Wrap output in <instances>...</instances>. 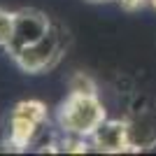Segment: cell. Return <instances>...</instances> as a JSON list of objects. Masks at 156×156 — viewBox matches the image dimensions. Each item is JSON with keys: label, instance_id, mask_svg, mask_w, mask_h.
Listing matches in <instances>:
<instances>
[{"label": "cell", "instance_id": "7a4b0ae2", "mask_svg": "<svg viewBox=\"0 0 156 156\" xmlns=\"http://www.w3.org/2000/svg\"><path fill=\"white\" fill-rule=\"evenodd\" d=\"M47 121V107L40 100H21L9 114V142L14 149H23Z\"/></svg>", "mask_w": 156, "mask_h": 156}, {"label": "cell", "instance_id": "30bf717a", "mask_svg": "<svg viewBox=\"0 0 156 156\" xmlns=\"http://www.w3.org/2000/svg\"><path fill=\"white\" fill-rule=\"evenodd\" d=\"M89 2H110V0H89Z\"/></svg>", "mask_w": 156, "mask_h": 156}, {"label": "cell", "instance_id": "3957f363", "mask_svg": "<svg viewBox=\"0 0 156 156\" xmlns=\"http://www.w3.org/2000/svg\"><path fill=\"white\" fill-rule=\"evenodd\" d=\"M51 19L47 16L44 12L40 9H33V7H23L19 12H14V33L9 44L5 47L9 56H16L19 51H23L26 47L35 44L40 37H44L49 28H51Z\"/></svg>", "mask_w": 156, "mask_h": 156}, {"label": "cell", "instance_id": "8992f818", "mask_svg": "<svg viewBox=\"0 0 156 156\" xmlns=\"http://www.w3.org/2000/svg\"><path fill=\"white\" fill-rule=\"evenodd\" d=\"M128 140H130L133 151L156 147V112L154 110H144L128 121Z\"/></svg>", "mask_w": 156, "mask_h": 156}, {"label": "cell", "instance_id": "277c9868", "mask_svg": "<svg viewBox=\"0 0 156 156\" xmlns=\"http://www.w3.org/2000/svg\"><path fill=\"white\" fill-rule=\"evenodd\" d=\"M61 49H63V35L58 33L56 26H51L44 37H40L35 44H30L23 51H19L14 56V61H16V65L23 72L35 75V72L49 70L61 58Z\"/></svg>", "mask_w": 156, "mask_h": 156}, {"label": "cell", "instance_id": "5b68a950", "mask_svg": "<svg viewBox=\"0 0 156 156\" xmlns=\"http://www.w3.org/2000/svg\"><path fill=\"white\" fill-rule=\"evenodd\" d=\"M91 142L96 147V151H103V154L133 151L130 149V140H128V121H121V119H105L93 130Z\"/></svg>", "mask_w": 156, "mask_h": 156}, {"label": "cell", "instance_id": "ba28073f", "mask_svg": "<svg viewBox=\"0 0 156 156\" xmlns=\"http://www.w3.org/2000/svg\"><path fill=\"white\" fill-rule=\"evenodd\" d=\"M70 93H96V84L89 75L77 72L70 77Z\"/></svg>", "mask_w": 156, "mask_h": 156}, {"label": "cell", "instance_id": "9c48e42d", "mask_svg": "<svg viewBox=\"0 0 156 156\" xmlns=\"http://www.w3.org/2000/svg\"><path fill=\"white\" fill-rule=\"evenodd\" d=\"M119 5L124 7L126 12H137L144 5H149V0H119Z\"/></svg>", "mask_w": 156, "mask_h": 156}, {"label": "cell", "instance_id": "8fae6325", "mask_svg": "<svg viewBox=\"0 0 156 156\" xmlns=\"http://www.w3.org/2000/svg\"><path fill=\"white\" fill-rule=\"evenodd\" d=\"M149 5H151V7H154V9H156V0H149Z\"/></svg>", "mask_w": 156, "mask_h": 156}, {"label": "cell", "instance_id": "6da1fadb", "mask_svg": "<svg viewBox=\"0 0 156 156\" xmlns=\"http://www.w3.org/2000/svg\"><path fill=\"white\" fill-rule=\"evenodd\" d=\"M105 119V107L96 93H70L58 105L61 128L75 137H91Z\"/></svg>", "mask_w": 156, "mask_h": 156}, {"label": "cell", "instance_id": "52a82bcc", "mask_svg": "<svg viewBox=\"0 0 156 156\" xmlns=\"http://www.w3.org/2000/svg\"><path fill=\"white\" fill-rule=\"evenodd\" d=\"M14 33V12L0 9V47H7Z\"/></svg>", "mask_w": 156, "mask_h": 156}]
</instances>
